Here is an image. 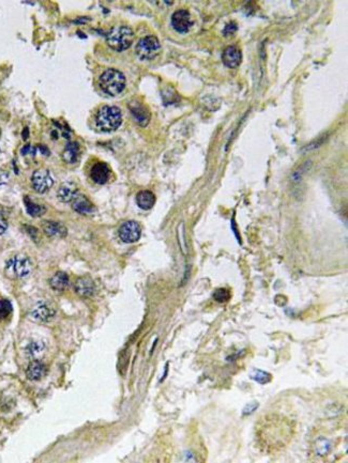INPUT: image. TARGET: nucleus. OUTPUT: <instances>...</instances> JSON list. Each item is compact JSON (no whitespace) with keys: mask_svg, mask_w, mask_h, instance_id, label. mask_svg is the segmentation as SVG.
Instances as JSON below:
<instances>
[{"mask_svg":"<svg viewBox=\"0 0 348 463\" xmlns=\"http://www.w3.org/2000/svg\"><path fill=\"white\" fill-rule=\"evenodd\" d=\"M172 25L176 31L181 32V34L189 31L193 25V20L189 11L184 9L176 11L172 16Z\"/></svg>","mask_w":348,"mask_h":463,"instance_id":"6e6552de","label":"nucleus"},{"mask_svg":"<svg viewBox=\"0 0 348 463\" xmlns=\"http://www.w3.org/2000/svg\"><path fill=\"white\" fill-rule=\"evenodd\" d=\"M91 179L97 184H105L109 180L110 169L105 163H97L91 168Z\"/></svg>","mask_w":348,"mask_h":463,"instance_id":"9b49d317","label":"nucleus"},{"mask_svg":"<svg viewBox=\"0 0 348 463\" xmlns=\"http://www.w3.org/2000/svg\"><path fill=\"white\" fill-rule=\"evenodd\" d=\"M46 374V366L40 361H32L26 370V376L31 381H40Z\"/></svg>","mask_w":348,"mask_h":463,"instance_id":"4468645a","label":"nucleus"},{"mask_svg":"<svg viewBox=\"0 0 348 463\" xmlns=\"http://www.w3.org/2000/svg\"><path fill=\"white\" fill-rule=\"evenodd\" d=\"M141 235V225L137 222H134V220L125 222L119 228V236L121 241H123L124 243H135V242L140 240Z\"/></svg>","mask_w":348,"mask_h":463,"instance_id":"0eeeda50","label":"nucleus"},{"mask_svg":"<svg viewBox=\"0 0 348 463\" xmlns=\"http://www.w3.org/2000/svg\"><path fill=\"white\" fill-rule=\"evenodd\" d=\"M213 299H214L215 301H217V302H219V303H225V302L229 301V299H230V293H229L228 290L223 289V288H220V289H217V290L214 291Z\"/></svg>","mask_w":348,"mask_h":463,"instance_id":"b1692460","label":"nucleus"},{"mask_svg":"<svg viewBox=\"0 0 348 463\" xmlns=\"http://www.w3.org/2000/svg\"><path fill=\"white\" fill-rule=\"evenodd\" d=\"M136 202L143 210H150L156 203V196L150 191H142L136 196Z\"/></svg>","mask_w":348,"mask_h":463,"instance_id":"a211bd4d","label":"nucleus"},{"mask_svg":"<svg viewBox=\"0 0 348 463\" xmlns=\"http://www.w3.org/2000/svg\"><path fill=\"white\" fill-rule=\"evenodd\" d=\"M96 286L89 276H82L76 280L75 291L82 297H89L95 293Z\"/></svg>","mask_w":348,"mask_h":463,"instance_id":"f8f14e48","label":"nucleus"},{"mask_svg":"<svg viewBox=\"0 0 348 463\" xmlns=\"http://www.w3.org/2000/svg\"><path fill=\"white\" fill-rule=\"evenodd\" d=\"M27 135H28V129H25L24 131V139H27Z\"/></svg>","mask_w":348,"mask_h":463,"instance_id":"cd10ccee","label":"nucleus"},{"mask_svg":"<svg viewBox=\"0 0 348 463\" xmlns=\"http://www.w3.org/2000/svg\"><path fill=\"white\" fill-rule=\"evenodd\" d=\"M38 150H39L38 147L25 146L23 149H21V154H23V155H27V154H31V155H35Z\"/></svg>","mask_w":348,"mask_h":463,"instance_id":"bb28decb","label":"nucleus"},{"mask_svg":"<svg viewBox=\"0 0 348 463\" xmlns=\"http://www.w3.org/2000/svg\"><path fill=\"white\" fill-rule=\"evenodd\" d=\"M99 85L104 93L108 96H118L124 90L126 79L123 73L116 69H108L104 72L99 79Z\"/></svg>","mask_w":348,"mask_h":463,"instance_id":"f257e3e1","label":"nucleus"},{"mask_svg":"<svg viewBox=\"0 0 348 463\" xmlns=\"http://www.w3.org/2000/svg\"><path fill=\"white\" fill-rule=\"evenodd\" d=\"M7 229H8V220L5 219L4 215L0 212V235L3 234Z\"/></svg>","mask_w":348,"mask_h":463,"instance_id":"a878e982","label":"nucleus"},{"mask_svg":"<svg viewBox=\"0 0 348 463\" xmlns=\"http://www.w3.org/2000/svg\"><path fill=\"white\" fill-rule=\"evenodd\" d=\"M223 62L228 68H237L241 62V52L237 46H228L223 53Z\"/></svg>","mask_w":348,"mask_h":463,"instance_id":"ddd939ff","label":"nucleus"},{"mask_svg":"<svg viewBox=\"0 0 348 463\" xmlns=\"http://www.w3.org/2000/svg\"><path fill=\"white\" fill-rule=\"evenodd\" d=\"M13 311V306L9 300H0V321H4L8 319Z\"/></svg>","mask_w":348,"mask_h":463,"instance_id":"4be33fe9","label":"nucleus"},{"mask_svg":"<svg viewBox=\"0 0 348 463\" xmlns=\"http://www.w3.org/2000/svg\"><path fill=\"white\" fill-rule=\"evenodd\" d=\"M31 272L32 263L29 257H27L24 253H18V255L10 258L8 262L5 263L4 274L11 279L27 278Z\"/></svg>","mask_w":348,"mask_h":463,"instance_id":"f03ea898","label":"nucleus"},{"mask_svg":"<svg viewBox=\"0 0 348 463\" xmlns=\"http://www.w3.org/2000/svg\"><path fill=\"white\" fill-rule=\"evenodd\" d=\"M24 202H25L27 213H28L32 217H39L46 212L45 208H44L43 206L37 205V203L32 201L29 197H25Z\"/></svg>","mask_w":348,"mask_h":463,"instance_id":"412c9836","label":"nucleus"},{"mask_svg":"<svg viewBox=\"0 0 348 463\" xmlns=\"http://www.w3.org/2000/svg\"><path fill=\"white\" fill-rule=\"evenodd\" d=\"M70 284L69 276L63 272H57L49 280L52 289L55 291H64Z\"/></svg>","mask_w":348,"mask_h":463,"instance_id":"aec40b11","label":"nucleus"},{"mask_svg":"<svg viewBox=\"0 0 348 463\" xmlns=\"http://www.w3.org/2000/svg\"><path fill=\"white\" fill-rule=\"evenodd\" d=\"M160 51H161V44H160L158 38L154 36L143 38L136 45V55L142 60L154 59L159 55Z\"/></svg>","mask_w":348,"mask_h":463,"instance_id":"39448f33","label":"nucleus"},{"mask_svg":"<svg viewBox=\"0 0 348 463\" xmlns=\"http://www.w3.org/2000/svg\"><path fill=\"white\" fill-rule=\"evenodd\" d=\"M42 229L47 235L53 236V238H63L67 235V228L62 224L51 222V220L43 222Z\"/></svg>","mask_w":348,"mask_h":463,"instance_id":"dca6fc26","label":"nucleus"},{"mask_svg":"<svg viewBox=\"0 0 348 463\" xmlns=\"http://www.w3.org/2000/svg\"><path fill=\"white\" fill-rule=\"evenodd\" d=\"M129 108L131 110V114L133 116L136 122L142 126H146L149 121H150V113L147 107L143 105L142 103L134 101L129 104Z\"/></svg>","mask_w":348,"mask_h":463,"instance_id":"9d476101","label":"nucleus"},{"mask_svg":"<svg viewBox=\"0 0 348 463\" xmlns=\"http://www.w3.org/2000/svg\"><path fill=\"white\" fill-rule=\"evenodd\" d=\"M54 184V180L52 178L51 173L47 169H38L32 174L31 185L39 194L46 193Z\"/></svg>","mask_w":348,"mask_h":463,"instance_id":"423d86ee","label":"nucleus"},{"mask_svg":"<svg viewBox=\"0 0 348 463\" xmlns=\"http://www.w3.org/2000/svg\"><path fill=\"white\" fill-rule=\"evenodd\" d=\"M72 206H73V209L80 214H89L92 213L93 210H95V207H93L92 203L88 198L82 194H77L75 198L72 200Z\"/></svg>","mask_w":348,"mask_h":463,"instance_id":"2eb2a0df","label":"nucleus"},{"mask_svg":"<svg viewBox=\"0 0 348 463\" xmlns=\"http://www.w3.org/2000/svg\"><path fill=\"white\" fill-rule=\"evenodd\" d=\"M80 154H81V149H80L79 143L73 142V141L69 142L62 153L63 161L69 164H75L77 161H79Z\"/></svg>","mask_w":348,"mask_h":463,"instance_id":"6ab92c4d","label":"nucleus"},{"mask_svg":"<svg viewBox=\"0 0 348 463\" xmlns=\"http://www.w3.org/2000/svg\"><path fill=\"white\" fill-rule=\"evenodd\" d=\"M79 194V190L73 182H64L58 191V197L62 202H71Z\"/></svg>","mask_w":348,"mask_h":463,"instance_id":"f3484780","label":"nucleus"},{"mask_svg":"<svg viewBox=\"0 0 348 463\" xmlns=\"http://www.w3.org/2000/svg\"><path fill=\"white\" fill-rule=\"evenodd\" d=\"M96 123L102 132H113L123 123V114L117 106H103L96 117Z\"/></svg>","mask_w":348,"mask_h":463,"instance_id":"7ed1b4c3","label":"nucleus"},{"mask_svg":"<svg viewBox=\"0 0 348 463\" xmlns=\"http://www.w3.org/2000/svg\"><path fill=\"white\" fill-rule=\"evenodd\" d=\"M108 45L117 52L128 49L134 41V32L128 26H118L108 32L106 37Z\"/></svg>","mask_w":348,"mask_h":463,"instance_id":"20e7f679","label":"nucleus"},{"mask_svg":"<svg viewBox=\"0 0 348 463\" xmlns=\"http://www.w3.org/2000/svg\"><path fill=\"white\" fill-rule=\"evenodd\" d=\"M31 318L37 322H48L55 316L54 308L49 306L46 302H38L30 312Z\"/></svg>","mask_w":348,"mask_h":463,"instance_id":"1a4fd4ad","label":"nucleus"},{"mask_svg":"<svg viewBox=\"0 0 348 463\" xmlns=\"http://www.w3.org/2000/svg\"><path fill=\"white\" fill-rule=\"evenodd\" d=\"M251 377L253 380H255L256 382L258 383H261V384H266L268 383L270 380H271V376H270L269 373L267 372H265L263 370H254L251 374Z\"/></svg>","mask_w":348,"mask_h":463,"instance_id":"5701e85b","label":"nucleus"},{"mask_svg":"<svg viewBox=\"0 0 348 463\" xmlns=\"http://www.w3.org/2000/svg\"><path fill=\"white\" fill-rule=\"evenodd\" d=\"M43 350V346H41L39 343H32L31 345L28 346L27 348V351L29 352V354L31 355H36L40 353V351Z\"/></svg>","mask_w":348,"mask_h":463,"instance_id":"393cba45","label":"nucleus"}]
</instances>
